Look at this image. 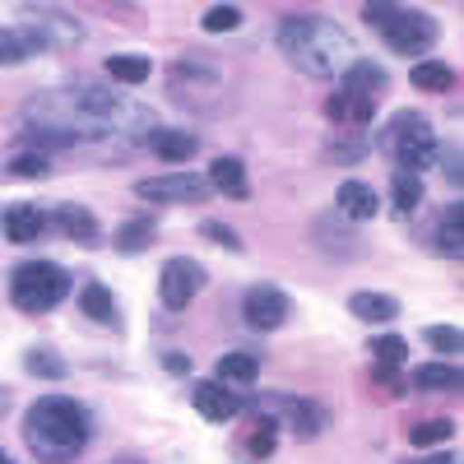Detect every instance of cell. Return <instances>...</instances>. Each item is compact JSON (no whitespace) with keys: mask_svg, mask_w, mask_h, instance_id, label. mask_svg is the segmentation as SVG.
Masks as SVG:
<instances>
[{"mask_svg":"<svg viewBox=\"0 0 464 464\" xmlns=\"http://www.w3.org/2000/svg\"><path fill=\"white\" fill-rule=\"evenodd\" d=\"M428 343L437 348V353L455 358V353H459V330H455V325H428Z\"/></svg>","mask_w":464,"mask_h":464,"instance_id":"f546056e","label":"cell"},{"mask_svg":"<svg viewBox=\"0 0 464 464\" xmlns=\"http://www.w3.org/2000/svg\"><path fill=\"white\" fill-rule=\"evenodd\" d=\"M334 200H339V209H343L348 218H372V214H376V190H372L367 181H343Z\"/></svg>","mask_w":464,"mask_h":464,"instance_id":"9a60e30c","label":"cell"},{"mask_svg":"<svg viewBox=\"0 0 464 464\" xmlns=\"http://www.w3.org/2000/svg\"><path fill=\"white\" fill-rule=\"evenodd\" d=\"M418 200H422L418 177H413V172L395 177V214H413V209H418Z\"/></svg>","mask_w":464,"mask_h":464,"instance_id":"4316f807","label":"cell"},{"mask_svg":"<svg viewBox=\"0 0 464 464\" xmlns=\"http://www.w3.org/2000/svg\"><path fill=\"white\" fill-rule=\"evenodd\" d=\"M381 89H385L381 65H372V61H353V65H348V74H343V89H339V93L362 98V102H376V98H381Z\"/></svg>","mask_w":464,"mask_h":464,"instance_id":"30bf717a","label":"cell"},{"mask_svg":"<svg viewBox=\"0 0 464 464\" xmlns=\"http://www.w3.org/2000/svg\"><path fill=\"white\" fill-rule=\"evenodd\" d=\"M149 237H153V218H130V223H121V232H116V251H140V246H149Z\"/></svg>","mask_w":464,"mask_h":464,"instance_id":"cb8c5ba5","label":"cell"},{"mask_svg":"<svg viewBox=\"0 0 464 464\" xmlns=\"http://www.w3.org/2000/svg\"><path fill=\"white\" fill-rule=\"evenodd\" d=\"M163 367H168L172 376H186V372H190V358H186V353H168V358H163Z\"/></svg>","mask_w":464,"mask_h":464,"instance_id":"8d00e7d4","label":"cell"},{"mask_svg":"<svg viewBox=\"0 0 464 464\" xmlns=\"http://www.w3.org/2000/svg\"><path fill=\"white\" fill-rule=\"evenodd\" d=\"M200 288H205V269H200L196 260L177 256V260H168V265H163V275H159V297H163V306L181 312V306L196 302V293H200Z\"/></svg>","mask_w":464,"mask_h":464,"instance_id":"52a82bcc","label":"cell"},{"mask_svg":"<svg viewBox=\"0 0 464 464\" xmlns=\"http://www.w3.org/2000/svg\"><path fill=\"white\" fill-rule=\"evenodd\" d=\"M190 400H196V409L209 422H232V418H237V409H242V400L232 395L227 385H218V381H200L196 391H190Z\"/></svg>","mask_w":464,"mask_h":464,"instance_id":"9c48e42d","label":"cell"},{"mask_svg":"<svg viewBox=\"0 0 464 464\" xmlns=\"http://www.w3.org/2000/svg\"><path fill=\"white\" fill-rule=\"evenodd\" d=\"M409 80H413V89H422V93H446V89L455 84V70L441 65V61H418Z\"/></svg>","mask_w":464,"mask_h":464,"instance_id":"d6986e66","label":"cell"},{"mask_svg":"<svg viewBox=\"0 0 464 464\" xmlns=\"http://www.w3.org/2000/svg\"><path fill=\"white\" fill-rule=\"evenodd\" d=\"M325 111H330V121H339V126H367L372 116H376V102H362V98L334 93V98L325 102Z\"/></svg>","mask_w":464,"mask_h":464,"instance_id":"2e32d148","label":"cell"},{"mask_svg":"<svg viewBox=\"0 0 464 464\" xmlns=\"http://www.w3.org/2000/svg\"><path fill=\"white\" fill-rule=\"evenodd\" d=\"M43 223H47L43 209H33V205H10V209H5V237L24 246V242H33L37 232H43Z\"/></svg>","mask_w":464,"mask_h":464,"instance_id":"4fadbf2b","label":"cell"},{"mask_svg":"<svg viewBox=\"0 0 464 464\" xmlns=\"http://www.w3.org/2000/svg\"><path fill=\"white\" fill-rule=\"evenodd\" d=\"M362 19L376 24L385 43H391L395 52H404V56H422L437 43V33H441L437 19L418 14V10H404V5H367Z\"/></svg>","mask_w":464,"mask_h":464,"instance_id":"3957f363","label":"cell"},{"mask_svg":"<svg viewBox=\"0 0 464 464\" xmlns=\"http://www.w3.org/2000/svg\"><path fill=\"white\" fill-rule=\"evenodd\" d=\"M372 353H376L381 367H400V362H409V343L400 334H376L372 339Z\"/></svg>","mask_w":464,"mask_h":464,"instance_id":"484cf974","label":"cell"},{"mask_svg":"<svg viewBox=\"0 0 464 464\" xmlns=\"http://www.w3.org/2000/svg\"><path fill=\"white\" fill-rule=\"evenodd\" d=\"M418 464H455V455H450V450H441V455H428V459H418Z\"/></svg>","mask_w":464,"mask_h":464,"instance_id":"74e56055","label":"cell"},{"mask_svg":"<svg viewBox=\"0 0 464 464\" xmlns=\"http://www.w3.org/2000/svg\"><path fill=\"white\" fill-rule=\"evenodd\" d=\"M80 306H84V316H93V321H111L116 316V302H111V293L102 284H89L80 293Z\"/></svg>","mask_w":464,"mask_h":464,"instance_id":"d4e9b609","label":"cell"},{"mask_svg":"<svg viewBox=\"0 0 464 464\" xmlns=\"http://www.w3.org/2000/svg\"><path fill=\"white\" fill-rule=\"evenodd\" d=\"M348 312H353L358 321H372V325H385L400 316V302L385 297V293H353L348 297Z\"/></svg>","mask_w":464,"mask_h":464,"instance_id":"7c38bea8","label":"cell"},{"mask_svg":"<svg viewBox=\"0 0 464 464\" xmlns=\"http://www.w3.org/2000/svg\"><path fill=\"white\" fill-rule=\"evenodd\" d=\"M10 177H47V159L43 153H19L10 163Z\"/></svg>","mask_w":464,"mask_h":464,"instance_id":"836d02e7","label":"cell"},{"mask_svg":"<svg viewBox=\"0 0 464 464\" xmlns=\"http://www.w3.org/2000/svg\"><path fill=\"white\" fill-rule=\"evenodd\" d=\"M61 232L65 237H74V242H84V246H93L98 242V223H93V214L84 209V205H61Z\"/></svg>","mask_w":464,"mask_h":464,"instance_id":"ac0fdd59","label":"cell"},{"mask_svg":"<svg viewBox=\"0 0 464 464\" xmlns=\"http://www.w3.org/2000/svg\"><path fill=\"white\" fill-rule=\"evenodd\" d=\"M279 47L302 74H316V80H325V74H334L339 65H348L343 33L325 19H306V14L284 19L279 24Z\"/></svg>","mask_w":464,"mask_h":464,"instance_id":"7a4b0ae2","label":"cell"},{"mask_svg":"<svg viewBox=\"0 0 464 464\" xmlns=\"http://www.w3.org/2000/svg\"><path fill=\"white\" fill-rule=\"evenodd\" d=\"M24 437H28V446H33L37 459L65 464V459H74V455L84 450V441H89V418H84V409L74 404V400L47 395V400H37V404L28 409Z\"/></svg>","mask_w":464,"mask_h":464,"instance_id":"6da1fadb","label":"cell"},{"mask_svg":"<svg viewBox=\"0 0 464 464\" xmlns=\"http://www.w3.org/2000/svg\"><path fill=\"white\" fill-rule=\"evenodd\" d=\"M242 312H246V325H256V330H279L288 321V297L269 284H256L242 302Z\"/></svg>","mask_w":464,"mask_h":464,"instance_id":"ba28073f","label":"cell"},{"mask_svg":"<svg viewBox=\"0 0 464 464\" xmlns=\"http://www.w3.org/2000/svg\"><path fill=\"white\" fill-rule=\"evenodd\" d=\"M209 177H196V172H172V177H144L135 186L140 200H153V205H200L209 196Z\"/></svg>","mask_w":464,"mask_h":464,"instance_id":"8992f818","label":"cell"},{"mask_svg":"<svg viewBox=\"0 0 464 464\" xmlns=\"http://www.w3.org/2000/svg\"><path fill=\"white\" fill-rule=\"evenodd\" d=\"M205 28H209V33L242 28V10H237V5H209V10H205Z\"/></svg>","mask_w":464,"mask_h":464,"instance_id":"f1b7e54d","label":"cell"},{"mask_svg":"<svg viewBox=\"0 0 464 464\" xmlns=\"http://www.w3.org/2000/svg\"><path fill=\"white\" fill-rule=\"evenodd\" d=\"M455 432V422L450 418H437V422H418V428L409 432V441L413 446H437V441H446Z\"/></svg>","mask_w":464,"mask_h":464,"instance_id":"83f0119b","label":"cell"},{"mask_svg":"<svg viewBox=\"0 0 464 464\" xmlns=\"http://www.w3.org/2000/svg\"><path fill=\"white\" fill-rule=\"evenodd\" d=\"M413 385H418V391H455V385H459V372H455L450 362H432V367H418Z\"/></svg>","mask_w":464,"mask_h":464,"instance_id":"7402d4cb","label":"cell"},{"mask_svg":"<svg viewBox=\"0 0 464 464\" xmlns=\"http://www.w3.org/2000/svg\"><path fill=\"white\" fill-rule=\"evenodd\" d=\"M275 437H279V428L265 418L260 428L251 432V441H246V446H251V455H260V459H265V455H275Z\"/></svg>","mask_w":464,"mask_h":464,"instance_id":"d6a6232c","label":"cell"},{"mask_svg":"<svg viewBox=\"0 0 464 464\" xmlns=\"http://www.w3.org/2000/svg\"><path fill=\"white\" fill-rule=\"evenodd\" d=\"M65 288H70V275L61 265H52V260H28V265L14 269V279H10V297L28 316L52 312V306L65 297Z\"/></svg>","mask_w":464,"mask_h":464,"instance_id":"277c9868","label":"cell"},{"mask_svg":"<svg viewBox=\"0 0 464 464\" xmlns=\"http://www.w3.org/2000/svg\"><path fill=\"white\" fill-rule=\"evenodd\" d=\"M218 376H223V381H242V385H251V381L260 376V362H256L251 353H223V358H218Z\"/></svg>","mask_w":464,"mask_h":464,"instance_id":"603a6c76","label":"cell"},{"mask_svg":"<svg viewBox=\"0 0 464 464\" xmlns=\"http://www.w3.org/2000/svg\"><path fill=\"white\" fill-rule=\"evenodd\" d=\"M437 251H441V256H450V260L464 251V214H459L455 205L441 214V227H437Z\"/></svg>","mask_w":464,"mask_h":464,"instance_id":"44dd1931","label":"cell"},{"mask_svg":"<svg viewBox=\"0 0 464 464\" xmlns=\"http://www.w3.org/2000/svg\"><path fill=\"white\" fill-rule=\"evenodd\" d=\"M28 47H33L28 37H19L14 28H0V65H10V61H19V56H24Z\"/></svg>","mask_w":464,"mask_h":464,"instance_id":"1f68e13d","label":"cell"},{"mask_svg":"<svg viewBox=\"0 0 464 464\" xmlns=\"http://www.w3.org/2000/svg\"><path fill=\"white\" fill-rule=\"evenodd\" d=\"M200 232L209 242H218V246H227V251H242V242H237V232H227L223 223H200Z\"/></svg>","mask_w":464,"mask_h":464,"instance_id":"e575fe53","label":"cell"},{"mask_svg":"<svg viewBox=\"0 0 464 464\" xmlns=\"http://www.w3.org/2000/svg\"><path fill=\"white\" fill-rule=\"evenodd\" d=\"M391 144H395L400 163L409 172H422V168H432L441 159V140H437V130L422 121L418 111H400L395 116V121H391Z\"/></svg>","mask_w":464,"mask_h":464,"instance_id":"5b68a950","label":"cell"},{"mask_svg":"<svg viewBox=\"0 0 464 464\" xmlns=\"http://www.w3.org/2000/svg\"><path fill=\"white\" fill-rule=\"evenodd\" d=\"M0 464H14V459H10V455H5V450H0Z\"/></svg>","mask_w":464,"mask_h":464,"instance_id":"f35d334b","label":"cell"},{"mask_svg":"<svg viewBox=\"0 0 464 464\" xmlns=\"http://www.w3.org/2000/svg\"><path fill=\"white\" fill-rule=\"evenodd\" d=\"M102 70L111 74L116 84H144L153 65H149V56H130V52H116V56H107V61H102Z\"/></svg>","mask_w":464,"mask_h":464,"instance_id":"e0dca14e","label":"cell"},{"mask_svg":"<svg viewBox=\"0 0 464 464\" xmlns=\"http://www.w3.org/2000/svg\"><path fill=\"white\" fill-rule=\"evenodd\" d=\"M149 149L159 153L163 163H186L190 153H196V135H186V130H153Z\"/></svg>","mask_w":464,"mask_h":464,"instance_id":"5bb4252c","label":"cell"},{"mask_svg":"<svg viewBox=\"0 0 464 464\" xmlns=\"http://www.w3.org/2000/svg\"><path fill=\"white\" fill-rule=\"evenodd\" d=\"M358 153H367V140H353V144H334L330 159H358Z\"/></svg>","mask_w":464,"mask_h":464,"instance_id":"d590c367","label":"cell"},{"mask_svg":"<svg viewBox=\"0 0 464 464\" xmlns=\"http://www.w3.org/2000/svg\"><path fill=\"white\" fill-rule=\"evenodd\" d=\"M288 422H293L297 437H316L325 428V413H321L316 400H288Z\"/></svg>","mask_w":464,"mask_h":464,"instance_id":"ffe728a7","label":"cell"},{"mask_svg":"<svg viewBox=\"0 0 464 464\" xmlns=\"http://www.w3.org/2000/svg\"><path fill=\"white\" fill-rule=\"evenodd\" d=\"M209 186L223 190L227 200H246V196H251V181H246L242 159H214V168H209Z\"/></svg>","mask_w":464,"mask_h":464,"instance_id":"8fae6325","label":"cell"},{"mask_svg":"<svg viewBox=\"0 0 464 464\" xmlns=\"http://www.w3.org/2000/svg\"><path fill=\"white\" fill-rule=\"evenodd\" d=\"M28 372H37V376H65V367L56 362L52 348H28Z\"/></svg>","mask_w":464,"mask_h":464,"instance_id":"4dcf8cb0","label":"cell"}]
</instances>
